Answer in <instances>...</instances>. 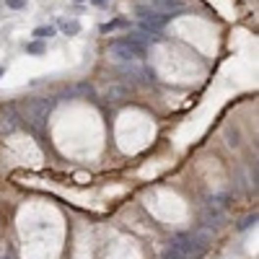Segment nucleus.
Instances as JSON below:
<instances>
[{
  "label": "nucleus",
  "instance_id": "obj_8",
  "mask_svg": "<svg viewBox=\"0 0 259 259\" xmlns=\"http://www.w3.org/2000/svg\"><path fill=\"white\" fill-rule=\"evenodd\" d=\"M106 99L109 101H122V99H127V88H122V86H109L106 88Z\"/></svg>",
  "mask_w": 259,
  "mask_h": 259
},
{
  "label": "nucleus",
  "instance_id": "obj_2",
  "mask_svg": "<svg viewBox=\"0 0 259 259\" xmlns=\"http://www.w3.org/2000/svg\"><path fill=\"white\" fill-rule=\"evenodd\" d=\"M169 246H174L177 252H181L184 254V259H200L202 254H205V244H200L197 238H194V233H177L171 238V244Z\"/></svg>",
  "mask_w": 259,
  "mask_h": 259
},
{
  "label": "nucleus",
  "instance_id": "obj_4",
  "mask_svg": "<svg viewBox=\"0 0 259 259\" xmlns=\"http://www.w3.org/2000/svg\"><path fill=\"white\" fill-rule=\"evenodd\" d=\"M122 73H125V76H130L132 80H137V78L145 80V83H153L155 80V70L148 68V65H132V62H130V65H125V68H122Z\"/></svg>",
  "mask_w": 259,
  "mask_h": 259
},
{
  "label": "nucleus",
  "instance_id": "obj_15",
  "mask_svg": "<svg viewBox=\"0 0 259 259\" xmlns=\"http://www.w3.org/2000/svg\"><path fill=\"white\" fill-rule=\"evenodd\" d=\"M226 137H228V145H238V132H236V130H226Z\"/></svg>",
  "mask_w": 259,
  "mask_h": 259
},
{
  "label": "nucleus",
  "instance_id": "obj_9",
  "mask_svg": "<svg viewBox=\"0 0 259 259\" xmlns=\"http://www.w3.org/2000/svg\"><path fill=\"white\" fill-rule=\"evenodd\" d=\"M50 36H54V26H36L34 29V39L36 42H44V39H50Z\"/></svg>",
  "mask_w": 259,
  "mask_h": 259
},
{
  "label": "nucleus",
  "instance_id": "obj_1",
  "mask_svg": "<svg viewBox=\"0 0 259 259\" xmlns=\"http://www.w3.org/2000/svg\"><path fill=\"white\" fill-rule=\"evenodd\" d=\"M145 52H148V47H145L143 42H137L135 36H127V39H117V42L109 44V54H112L114 60H119V62L140 60V57H145Z\"/></svg>",
  "mask_w": 259,
  "mask_h": 259
},
{
  "label": "nucleus",
  "instance_id": "obj_12",
  "mask_svg": "<svg viewBox=\"0 0 259 259\" xmlns=\"http://www.w3.org/2000/svg\"><path fill=\"white\" fill-rule=\"evenodd\" d=\"M161 259H184V254L177 252L174 246H166V249H163V254H161Z\"/></svg>",
  "mask_w": 259,
  "mask_h": 259
},
{
  "label": "nucleus",
  "instance_id": "obj_5",
  "mask_svg": "<svg viewBox=\"0 0 259 259\" xmlns=\"http://www.w3.org/2000/svg\"><path fill=\"white\" fill-rule=\"evenodd\" d=\"M151 8L158 13H169V16H177L184 11V3L181 0H151Z\"/></svg>",
  "mask_w": 259,
  "mask_h": 259
},
{
  "label": "nucleus",
  "instance_id": "obj_11",
  "mask_svg": "<svg viewBox=\"0 0 259 259\" xmlns=\"http://www.w3.org/2000/svg\"><path fill=\"white\" fill-rule=\"evenodd\" d=\"M24 50L26 52H29V54H44V50H47V47H44V42H29V44H24Z\"/></svg>",
  "mask_w": 259,
  "mask_h": 259
},
{
  "label": "nucleus",
  "instance_id": "obj_17",
  "mask_svg": "<svg viewBox=\"0 0 259 259\" xmlns=\"http://www.w3.org/2000/svg\"><path fill=\"white\" fill-rule=\"evenodd\" d=\"M78 3H80V0H78Z\"/></svg>",
  "mask_w": 259,
  "mask_h": 259
},
{
  "label": "nucleus",
  "instance_id": "obj_14",
  "mask_svg": "<svg viewBox=\"0 0 259 259\" xmlns=\"http://www.w3.org/2000/svg\"><path fill=\"white\" fill-rule=\"evenodd\" d=\"M254 223H257V212H254V215H249V218H244L241 223H238V228H241V231H246V228H252Z\"/></svg>",
  "mask_w": 259,
  "mask_h": 259
},
{
  "label": "nucleus",
  "instance_id": "obj_6",
  "mask_svg": "<svg viewBox=\"0 0 259 259\" xmlns=\"http://www.w3.org/2000/svg\"><path fill=\"white\" fill-rule=\"evenodd\" d=\"M220 218H223V212H220V207H212V205H207V207H205V212H202V223H205V226L220 223Z\"/></svg>",
  "mask_w": 259,
  "mask_h": 259
},
{
  "label": "nucleus",
  "instance_id": "obj_13",
  "mask_svg": "<svg viewBox=\"0 0 259 259\" xmlns=\"http://www.w3.org/2000/svg\"><path fill=\"white\" fill-rule=\"evenodd\" d=\"M5 8H11V11H21V8H26V0H5Z\"/></svg>",
  "mask_w": 259,
  "mask_h": 259
},
{
  "label": "nucleus",
  "instance_id": "obj_3",
  "mask_svg": "<svg viewBox=\"0 0 259 259\" xmlns=\"http://www.w3.org/2000/svg\"><path fill=\"white\" fill-rule=\"evenodd\" d=\"M50 109H52L50 99H31V101H26V104H24V119L29 125H42L44 119H47Z\"/></svg>",
  "mask_w": 259,
  "mask_h": 259
},
{
  "label": "nucleus",
  "instance_id": "obj_16",
  "mask_svg": "<svg viewBox=\"0 0 259 259\" xmlns=\"http://www.w3.org/2000/svg\"><path fill=\"white\" fill-rule=\"evenodd\" d=\"M91 3H94V5H99V8H101V5H106V0H91Z\"/></svg>",
  "mask_w": 259,
  "mask_h": 259
},
{
  "label": "nucleus",
  "instance_id": "obj_10",
  "mask_svg": "<svg viewBox=\"0 0 259 259\" xmlns=\"http://www.w3.org/2000/svg\"><path fill=\"white\" fill-rule=\"evenodd\" d=\"M60 29L68 34V36H76L80 31V24L78 21H60Z\"/></svg>",
  "mask_w": 259,
  "mask_h": 259
},
{
  "label": "nucleus",
  "instance_id": "obj_7",
  "mask_svg": "<svg viewBox=\"0 0 259 259\" xmlns=\"http://www.w3.org/2000/svg\"><path fill=\"white\" fill-rule=\"evenodd\" d=\"M122 26H130L127 18H114V21H106V24H101L99 29H101V34H109V31H114V29H122Z\"/></svg>",
  "mask_w": 259,
  "mask_h": 259
}]
</instances>
